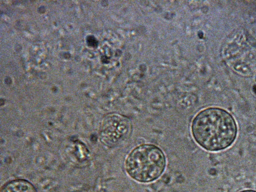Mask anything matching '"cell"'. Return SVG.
Returning <instances> with one entry per match:
<instances>
[{"label":"cell","instance_id":"6da1fadb","mask_svg":"<svg viewBox=\"0 0 256 192\" xmlns=\"http://www.w3.org/2000/svg\"><path fill=\"white\" fill-rule=\"evenodd\" d=\"M192 132L196 142L206 150L216 152L230 146L237 135V126L232 116L226 110L209 108L194 118Z\"/></svg>","mask_w":256,"mask_h":192},{"label":"cell","instance_id":"5b68a950","mask_svg":"<svg viewBox=\"0 0 256 192\" xmlns=\"http://www.w3.org/2000/svg\"><path fill=\"white\" fill-rule=\"evenodd\" d=\"M240 192H256V191L252 190H244Z\"/></svg>","mask_w":256,"mask_h":192},{"label":"cell","instance_id":"3957f363","mask_svg":"<svg viewBox=\"0 0 256 192\" xmlns=\"http://www.w3.org/2000/svg\"><path fill=\"white\" fill-rule=\"evenodd\" d=\"M132 129V124L128 118L120 114H110L106 116L102 121L100 138L107 146H116L130 137Z\"/></svg>","mask_w":256,"mask_h":192},{"label":"cell","instance_id":"7a4b0ae2","mask_svg":"<svg viewBox=\"0 0 256 192\" xmlns=\"http://www.w3.org/2000/svg\"><path fill=\"white\" fill-rule=\"evenodd\" d=\"M166 164V157L160 148L154 144H144L130 153L126 160L125 168L133 179L140 182H149L162 174Z\"/></svg>","mask_w":256,"mask_h":192},{"label":"cell","instance_id":"277c9868","mask_svg":"<svg viewBox=\"0 0 256 192\" xmlns=\"http://www.w3.org/2000/svg\"><path fill=\"white\" fill-rule=\"evenodd\" d=\"M1 192H37L33 184L25 180H15L6 184Z\"/></svg>","mask_w":256,"mask_h":192}]
</instances>
